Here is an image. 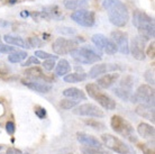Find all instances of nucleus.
<instances>
[{"label": "nucleus", "instance_id": "nucleus-1", "mask_svg": "<svg viewBox=\"0 0 155 154\" xmlns=\"http://www.w3.org/2000/svg\"><path fill=\"white\" fill-rule=\"evenodd\" d=\"M104 8L108 14L109 22L116 27H125L129 20L126 5L120 0H104Z\"/></svg>", "mask_w": 155, "mask_h": 154}, {"label": "nucleus", "instance_id": "nucleus-2", "mask_svg": "<svg viewBox=\"0 0 155 154\" xmlns=\"http://www.w3.org/2000/svg\"><path fill=\"white\" fill-rule=\"evenodd\" d=\"M133 24L137 28L140 36L148 39L155 36V25L154 19L146 12L142 10H134L133 12Z\"/></svg>", "mask_w": 155, "mask_h": 154}, {"label": "nucleus", "instance_id": "nucleus-3", "mask_svg": "<svg viewBox=\"0 0 155 154\" xmlns=\"http://www.w3.org/2000/svg\"><path fill=\"white\" fill-rule=\"evenodd\" d=\"M110 126L114 132L123 136L130 143H137V136L132 124L119 115H114L110 119Z\"/></svg>", "mask_w": 155, "mask_h": 154}, {"label": "nucleus", "instance_id": "nucleus-4", "mask_svg": "<svg viewBox=\"0 0 155 154\" xmlns=\"http://www.w3.org/2000/svg\"><path fill=\"white\" fill-rule=\"evenodd\" d=\"M85 90L90 98L94 99L102 108H105L107 110H114L116 108V101L109 95L104 92L100 87L96 83H88L85 85Z\"/></svg>", "mask_w": 155, "mask_h": 154}, {"label": "nucleus", "instance_id": "nucleus-5", "mask_svg": "<svg viewBox=\"0 0 155 154\" xmlns=\"http://www.w3.org/2000/svg\"><path fill=\"white\" fill-rule=\"evenodd\" d=\"M70 54L74 61L80 64H93V63L101 61L100 54L88 46L77 47Z\"/></svg>", "mask_w": 155, "mask_h": 154}, {"label": "nucleus", "instance_id": "nucleus-6", "mask_svg": "<svg viewBox=\"0 0 155 154\" xmlns=\"http://www.w3.org/2000/svg\"><path fill=\"white\" fill-rule=\"evenodd\" d=\"M101 141L104 142L105 146L118 154H136L135 151L128 144H126L124 141H121L117 136H114L111 134H102Z\"/></svg>", "mask_w": 155, "mask_h": 154}, {"label": "nucleus", "instance_id": "nucleus-7", "mask_svg": "<svg viewBox=\"0 0 155 154\" xmlns=\"http://www.w3.org/2000/svg\"><path fill=\"white\" fill-rule=\"evenodd\" d=\"M154 88L150 85H140L135 93H133L130 101L133 104L136 102H140V104H146L154 106Z\"/></svg>", "mask_w": 155, "mask_h": 154}, {"label": "nucleus", "instance_id": "nucleus-8", "mask_svg": "<svg viewBox=\"0 0 155 154\" xmlns=\"http://www.w3.org/2000/svg\"><path fill=\"white\" fill-rule=\"evenodd\" d=\"M91 41L96 45L97 49H99V50L105 52V53L109 54V55H114L118 51L116 44L113 42V39L106 37L105 35L102 34H94L91 37Z\"/></svg>", "mask_w": 155, "mask_h": 154}, {"label": "nucleus", "instance_id": "nucleus-9", "mask_svg": "<svg viewBox=\"0 0 155 154\" xmlns=\"http://www.w3.org/2000/svg\"><path fill=\"white\" fill-rule=\"evenodd\" d=\"M78 42L74 39H68L64 37H58L53 42L52 49L53 52L58 55H65V54H70L74 49H77Z\"/></svg>", "mask_w": 155, "mask_h": 154}, {"label": "nucleus", "instance_id": "nucleus-10", "mask_svg": "<svg viewBox=\"0 0 155 154\" xmlns=\"http://www.w3.org/2000/svg\"><path fill=\"white\" fill-rule=\"evenodd\" d=\"M71 19L78 25L83 27H92L96 23L94 12L87 10V9H80V10L73 12L71 15Z\"/></svg>", "mask_w": 155, "mask_h": 154}, {"label": "nucleus", "instance_id": "nucleus-11", "mask_svg": "<svg viewBox=\"0 0 155 154\" xmlns=\"http://www.w3.org/2000/svg\"><path fill=\"white\" fill-rule=\"evenodd\" d=\"M147 39L144 38L143 36L137 35L132 39V43L129 45V52L132 53L133 58L136 59L137 61H143L145 60V45H146Z\"/></svg>", "mask_w": 155, "mask_h": 154}, {"label": "nucleus", "instance_id": "nucleus-12", "mask_svg": "<svg viewBox=\"0 0 155 154\" xmlns=\"http://www.w3.org/2000/svg\"><path fill=\"white\" fill-rule=\"evenodd\" d=\"M74 115L87 116V117H94V118H102L105 117V112L100 108L93 104H83L77 106L75 109L72 110Z\"/></svg>", "mask_w": 155, "mask_h": 154}, {"label": "nucleus", "instance_id": "nucleus-13", "mask_svg": "<svg viewBox=\"0 0 155 154\" xmlns=\"http://www.w3.org/2000/svg\"><path fill=\"white\" fill-rule=\"evenodd\" d=\"M111 39L116 44L117 50L121 54L127 55L129 53V42H128L127 33L121 31H114L111 32Z\"/></svg>", "mask_w": 155, "mask_h": 154}, {"label": "nucleus", "instance_id": "nucleus-14", "mask_svg": "<svg viewBox=\"0 0 155 154\" xmlns=\"http://www.w3.org/2000/svg\"><path fill=\"white\" fill-rule=\"evenodd\" d=\"M117 69H120L119 66L116 64H111V63H100V64H94V65L90 69L89 74H87L90 79H98L99 77L104 75V74L108 73L110 71H116Z\"/></svg>", "mask_w": 155, "mask_h": 154}, {"label": "nucleus", "instance_id": "nucleus-15", "mask_svg": "<svg viewBox=\"0 0 155 154\" xmlns=\"http://www.w3.org/2000/svg\"><path fill=\"white\" fill-rule=\"evenodd\" d=\"M21 83L24 85H26L27 88L37 91L39 93H48L52 90V85L47 82L39 80H31V79H23Z\"/></svg>", "mask_w": 155, "mask_h": 154}, {"label": "nucleus", "instance_id": "nucleus-16", "mask_svg": "<svg viewBox=\"0 0 155 154\" xmlns=\"http://www.w3.org/2000/svg\"><path fill=\"white\" fill-rule=\"evenodd\" d=\"M26 77H28V79H31V80H39V81H44V82H53V78L47 77L44 74V71H43L38 65H34L31 68H28L26 69V71L24 72Z\"/></svg>", "mask_w": 155, "mask_h": 154}, {"label": "nucleus", "instance_id": "nucleus-17", "mask_svg": "<svg viewBox=\"0 0 155 154\" xmlns=\"http://www.w3.org/2000/svg\"><path fill=\"white\" fill-rule=\"evenodd\" d=\"M77 139L78 142L88 147H101L100 141L98 139H96L92 135H89L83 132H78L77 133Z\"/></svg>", "mask_w": 155, "mask_h": 154}, {"label": "nucleus", "instance_id": "nucleus-18", "mask_svg": "<svg viewBox=\"0 0 155 154\" xmlns=\"http://www.w3.org/2000/svg\"><path fill=\"white\" fill-rule=\"evenodd\" d=\"M119 79V73L117 72H113V73H106L104 75L98 78L97 83L96 85H99L102 89H108L111 85H114Z\"/></svg>", "mask_w": 155, "mask_h": 154}, {"label": "nucleus", "instance_id": "nucleus-19", "mask_svg": "<svg viewBox=\"0 0 155 154\" xmlns=\"http://www.w3.org/2000/svg\"><path fill=\"white\" fill-rule=\"evenodd\" d=\"M135 112L138 116L146 118V119L151 120L152 123L155 122V115H154V106L146 104H140L135 109Z\"/></svg>", "mask_w": 155, "mask_h": 154}, {"label": "nucleus", "instance_id": "nucleus-20", "mask_svg": "<svg viewBox=\"0 0 155 154\" xmlns=\"http://www.w3.org/2000/svg\"><path fill=\"white\" fill-rule=\"evenodd\" d=\"M4 41L7 43L8 45H14L17 47H21V49H31L28 45L27 41L19 37V36H14V35H5Z\"/></svg>", "mask_w": 155, "mask_h": 154}, {"label": "nucleus", "instance_id": "nucleus-21", "mask_svg": "<svg viewBox=\"0 0 155 154\" xmlns=\"http://www.w3.org/2000/svg\"><path fill=\"white\" fill-rule=\"evenodd\" d=\"M137 133L143 137V139H154V135L155 131L154 127L150 125L147 123H140L137 127Z\"/></svg>", "mask_w": 155, "mask_h": 154}, {"label": "nucleus", "instance_id": "nucleus-22", "mask_svg": "<svg viewBox=\"0 0 155 154\" xmlns=\"http://www.w3.org/2000/svg\"><path fill=\"white\" fill-rule=\"evenodd\" d=\"M63 96L74 100H85L87 96L85 93L79 88H68L63 91Z\"/></svg>", "mask_w": 155, "mask_h": 154}, {"label": "nucleus", "instance_id": "nucleus-23", "mask_svg": "<svg viewBox=\"0 0 155 154\" xmlns=\"http://www.w3.org/2000/svg\"><path fill=\"white\" fill-rule=\"evenodd\" d=\"M114 93L116 95L118 98H120L121 100L124 101H130V98L133 96V89H129V88H126L124 85H118L116 88L113 89Z\"/></svg>", "mask_w": 155, "mask_h": 154}, {"label": "nucleus", "instance_id": "nucleus-24", "mask_svg": "<svg viewBox=\"0 0 155 154\" xmlns=\"http://www.w3.org/2000/svg\"><path fill=\"white\" fill-rule=\"evenodd\" d=\"M70 71L71 65L69 61H66L65 59L60 60L56 66H55V73H56V75H60V77H64L68 73H70Z\"/></svg>", "mask_w": 155, "mask_h": 154}, {"label": "nucleus", "instance_id": "nucleus-25", "mask_svg": "<svg viewBox=\"0 0 155 154\" xmlns=\"http://www.w3.org/2000/svg\"><path fill=\"white\" fill-rule=\"evenodd\" d=\"M87 78H88V75L84 72H81V73L75 72V73H68L63 77V80L66 83H78V82L84 81Z\"/></svg>", "mask_w": 155, "mask_h": 154}, {"label": "nucleus", "instance_id": "nucleus-26", "mask_svg": "<svg viewBox=\"0 0 155 154\" xmlns=\"http://www.w3.org/2000/svg\"><path fill=\"white\" fill-rule=\"evenodd\" d=\"M27 55L28 54L26 51H16V52L8 55V61L10 63H19L27 58Z\"/></svg>", "mask_w": 155, "mask_h": 154}, {"label": "nucleus", "instance_id": "nucleus-27", "mask_svg": "<svg viewBox=\"0 0 155 154\" xmlns=\"http://www.w3.org/2000/svg\"><path fill=\"white\" fill-rule=\"evenodd\" d=\"M78 105H79V100H71L69 98L68 99H62L60 101V106L64 110H70L72 108L77 107Z\"/></svg>", "mask_w": 155, "mask_h": 154}, {"label": "nucleus", "instance_id": "nucleus-28", "mask_svg": "<svg viewBox=\"0 0 155 154\" xmlns=\"http://www.w3.org/2000/svg\"><path fill=\"white\" fill-rule=\"evenodd\" d=\"M81 152L83 154H109L107 151L102 150L101 147H81Z\"/></svg>", "mask_w": 155, "mask_h": 154}, {"label": "nucleus", "instance_id": "nucleus-29", "mask_svg": "<svg viewBox=\"0 0 155 154\" xmlns=\"http://www.w3.org/2000/svg\"><path fill=\"white\" fill-rule=\"evenodd\" d=\"M84 124L88 125L89 127H92L93 129H97V131H104L106 128L105 124L101 123V122H98L96 119H85Z\"/></svg>", "mask_w": 155, "mask_h": 154}, {"label": "nucleus", "instance_id": "nucleus-30", "mask_svg": "<svg viewBox=\"0 0 155 154\" xmlns=\"http://www.w3.org/2000/svg\"><path fill=\"white\" fill-rule=\"evenodd\" d=\"M64 7L69 10H75L80 6V0H64Z\"/></svg>", "mask_w": 155, "mask_h": 154}, {"label": "nucleus", "instance_id": "nucleus-31", "mask_svg": "<svg viewBox=\"0 0 155 154\" xmlns=\"http://www.w3.org/2000/svg\"><path fill=\"white\" fill-rule=\"evenodd\" d=\"M35 58L43 59V60H48V59L56 60V59H58V56H56V55H52V54L47 53V52H44V51H36V52H35Z\"/></svg>", "mask_w": 155, "mask_h": 154}, {"label": "nucleus", "instance_id": "nucleus-32", "mask_svg": "<svg viewBox=\"0 0 155 154\" xmlns=\"http://www.w3.org/2000/svg\"><path fill=\"white\" fill-rule=\"evenodd\" d=\"M17 50V47L15 46H10V45H8V44H0V53H5V54H12L14 52H16Z\"/></svg>", "mask_w": 155, "mask_h": 154}, {"label": "nucleus", "instance_id": "nucleus-33", "mask_svg": "<svg viewBox=\"0 0 155 154\" xmlns=\"http://www.w3.org/2000/svg\"><path fill=\"white\" fill-rule=\"evenodd\" d=\"M27 43H28V45H29V47H41L43 44L42 41H41L38 37H36V36L29 37V38L27 39Z\"/></svg>", "mask_w": 155, "mask_h": 154}, {"label": "nucleus", "instance_id": "nucleus-34", "mask_svg": "<svg viewBox=\"0 0 155 154\" xmlns=\"http://www.w3.org/2000/svg\"><path fill=\"white\" fill-rule=\"evenodd\" d=\"M34 112H35V115L38 117L39 119H44L46 117V109L42 107V106H35L34 107Z\"/></svg>", "mask_w": 155, "mask_h": 154}, {"label": "nucleus", "instance_id": "nucleus-35", "mask_svg": "<svg viewBox=\"0 0 155 154\" xmlns=\"http://www.w3.org/2000/svg\"><path fill=\"white\" fill-rule=\"evenodd\" d=\"M138 147L140 149V151L143 152V154H155L154 152V147L153 146H148L147 144H144V143H140L138 144Z\"/></svg>", "mask_w": 155, "mask_h": 154}, {"label": "nucleus", "instance_id": "nucleus-36", "mask_svg": "<svg viewBox=\"0 0 155 154\" xmlns=\"http://www.w3.org/2000/svg\"><path fill=\"white\" fill-rule=\"evenodd\" d=\"M41 64L39 63V60L35 56H29V58L26 60V62H24L21 65L23 66H31V65H38Z\"/></svg>", "mask_w": 155, "mask_h": 154}, {"label": "nucleus", "instance_id": "nucleus-37", "mask_svg": "<svg viewBox=\"0 0 155 154\" xmlns=\"http://www.w3.org/2000/svg\"><path fill=\"white\" fill-rule=\"evenodd\" d=\"M43 68L46 70V71H52L55 68V60L53 59H48L43 62Z\"/></svg>", "mask_w": 155, "mask_h": 154}, {"label": "nucleus", "instance_id": "nucleus-38", "mask_svg": "<svg viewBox=\"0 0 155 154\" xmlns=\"http://www.w3.org/2000/svg\"><path fill=\"white\" fill-rule=\"evenodd\" d=\"M145 80L153 87L154 85V71H152V70L146 71V73H145Z\"/></svg>", "mask_w": 155, "mask_h": 154}, {"label": "nucleus", "instance_id": "nucleus-39", "mask_svg": "<svg viewBox=\"0 0 155 154\" xmlns=\"http://www.w3.org/2000/svg\"><path fill=\"white\" fill-rule=\"evenodd\" d=\"M6 132L9 135H14L16 132V125L14 122H7L6 124Z\"/></svg>", "mask_w": 155, "mask_h": 154}, {"label": "nucleus", "instance_id": "nucleus-40", "mask_svg": "<svg viewBox=\"0 0 155 154\" xmlns=\"http://www.w3.org/2000/svg\"><path fill=\"white\" fill-rule=\"evenodd\" d=\"M58 33H62V34H68V35H71V34H75L77 32L75 29H72L70 27H60L58 28Z\"/></svg>", "mask_w": 155, "mask_h": 154}, {"label": "nucleus", "instance_id": "nucleus-41", "mask_svg": "<svg viewBox=\"0 0 155 154\" xmlns=\"http://www.w3.org/2000/svg\"><path fill=\"white\" fill-rule=\"evenodd\" d=\"M147 55L150 56V58H152V59H154V56H155V42L154 41H152V43L148 45V47H147Z\"/></svg>", "mask_w": 155, "mask_h": 154}, {"label": "nucleus", "instance_id": "nucleus-42", "mask_svg": "<svg viewBox=\"0 0 155 154\" xmlns=\"http://www.w3.org/2000/svg\"><path fill=\"white\" fill-rule=\"evenodd\" d=\"M6 154H23V152L16 147H9L6 151Z\"/></svg>", "mask_w": 155, "mask_h": 154}, {"label": "nucleus", "instance_id": "nucleus-43", "mask_svg": "<svg viewBox=\"0 0 155 154\" xmlns=\"http://www.w3.org/2000/svg\"><path fill=\"white\" fill-rule=\"evenodd\" d=\"M29 15H31V14H29L28 12H26V10H24V12H20V16H21V17H24V18H27Z\"/></svg>", "mask_w": 155, "mask_h": 154}, {"label": "nucleus", "instance_id": "nucleus-44", "mask_svg": "<svg viewBox=\"0 0 155 154\" xmlns=\"http://www.w3.org/2000/svg\"><path fill=\"white\" fill-rule=\"evenodd\" d=\"M9 25L8 22H5V20H0V27H6Z\"/></svg>", "mask_w": 155, "mask_h": 154}, {"label": "nucleus", "instance_id": "nucleus-45", "mask_svg": "<svg viewBox=\"0 0 155 154\" xmlns=\"http://www.w3.org/2000/svg\"><path fill=\"white\" fill-rule=\"evenodd\" d=\"M1 149H2V146H1V145H0V151H1Z\"/></svg>", "mask_w": 155, "mask_h": 154}, {"label": "nucleus", "instance_id": "nucleus-46", "mask_svg": "<svg viewBox=\"0 0 155 154\" xmlns=\"http://www.w3.org/2000/svg\"><path fill=\"white\" fill-rule=\"evenodd\" d=\"M0 44H1V37H0Z\"/></svg>", "mask_w": 155, "mask_h": 154}, {"label": "nucleus", "instance_id": "nucleus-47", "mask_svg": "<svg viewBox=\"0 0 155 154\" xmlns=\"http://www.w3.org/2000/svg\"><path fill=\"white\" fill-rule=\"evenodd\" d=\"M0 75H1V71H0Z\"/></svg>", "mask_w": 155, "mask_h": 154}, {"label": "nucleus", "instance_id": "nucleus-48", "mask_svg": "<svg viewBox=\"0 0 155 154\" xmlns=\"http://www.w3.org/2000/svg\"><path fill=\"white\" fill-rule=\"evenodd\" d=\"M24 154H29V153H24Z\"/></svg>", "mask_w": 155, "mask_h": 154}, {"label": "nucleus", "instance_id": "nucleus-49", "mask_svg": "<svg viewBox=\"0 0 155 154\" xmlns=\"http://www.w3.org/2000/svg\"><path fill=\"white\" fill-rule=\"evenodd\" d=\"M70 154H73V153H70Z\"/></svg>", "mask_w": 155, "mask_h": 154}]
</instances>
